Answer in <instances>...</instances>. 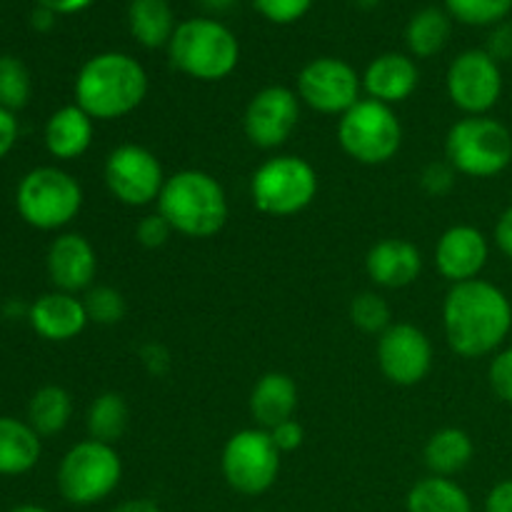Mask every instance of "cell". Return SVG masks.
<instances>
[{"mask_svg": "<svg viewBox=\"0 0 512 512\" xmlns=\"http://www.w3.org/2000/svg\"><path fill=\"white\" fill-rule=\"evenodd\" d=\"M158 213L175 233L185 238H213L225 228L230 215L225 188L210 173L185 168L165 180L158 198Z\"/></svg>", "mask_w": 512, "mask_h": 512, "instance_id": "cell-3", "label": "cell"}, {"mask_svg": "<svg viewBox=\"0 0 512 512\" xmlns=\"http://www.w3.org/2000/svg\"><path fill=\"white\" fill-rule=\"evenodd\" d=\"M280 450L263 428L238 430L225 443L220 455L223 478L235 493L258 498L268 493L280 475Z\"/></svg>", "mask_w": 512, "mask_h": 512, "instance_id": "cell-10", "label": "cell"}, {"mask_svg": "<svg viewBox=\"0 0 512 512\" xmlns=\"http://www.w3.org/2000/svg\"><path fill=\"white\" fill-rule=\"evenodd\" d=\"M408 512H473V500L463 485L453 478H430L418 480L405 498Z\"/></svg>", "mask_w": 512, "mask_h": 512, "instance_id": "cell-25", "label": "cell"}, {"mask_svg": "<svg viewBox=\"0 0 512 512\" xmlns=\"http://www.w3.org/2000/svg\"><path fill=\"white\" fill-rule=\"evenodd\" d=\"M83 305L90 323L98 325H118L128 313L123 293L113 285H93L90 290H85Z\"/></svg>", "mask_w": 512, "mask_h": 512, "instance_id": "cell-31", "label": "cell"}, {"mask_svg": "<svg viewBox=\"0 0 512 512\" xmlns=\"http://www.w3.org/2000/svg\"><path fill=\"white\" fill-rule=\"evenodd\" d=\"M110 512H160V505L153 498H128Z\"/></svg>", "mask_w": 512, "mask_h": 512, "instance_id": "cell-45", "label": "cell"}, {"mask_svg": "<svg viewBox=\"0 0 512 512\" xmlns=\"http://www.w3.org/2000/svg\"><path fill=\"white\" fill-rule=\"evenodd\" d=\"M445 5L465 25H500L512 10V0H445Z\"/></svg>", "mask_w": 512, "mask_h": 512, "instance_id": "cell-33", "label": "cell"}, {"mask_svg": "<svg viewBox=\"0 0 512 512\" xmlns=\"http://www.w3.org/2000/svg\"><path fill=\"white\" fill-rule=\"evenodd\" d=\"M173 68L203 83L223 80L238 68V38L223 23L210 18H190L175 28L168 43Z\"/></svg>", "mask_w": 512, "mask_h": 512, "instance_id": "cell-4", "label": "cell"}, {"mask_svg": "<svg viewBox=\"0 0 512 512\" xmlns=\"http://www.w3.org/2000/svg\"><path fill=\"white\" fill-rule=\"evenodd\" d=\"M128 25L143 48H163L178 28L168 0H133L128 8Z\"/></svg>", "mask_w": 512, "mask_h": 512, "instance_id": "cell-26", "label": "cell"}, {"mask_svg": "<svg viewBox=\"0 0 512 512\" xmlns=\"http://www.w3.org/2000/svg\"><path fill=\"white\" fill-rule=\"evenodd\" d=\"M15 208L30 228L63 230L83 208V188L68 170L40 165L20 178Z\"/></svg>", "mask_w": 512, "mask_h": 512, "instance_id": "cell-6", "label": "cell"}, {"mask_svg": "<svg viewBox=\"0 0 512 512\" xmlns=\"http://www.w3.org/2000/svg\"><path fill=\"white\" fill-rule=\"evenodd\" d=\"M418 83V65H415L413 58H408L403 53L378 55L363 75V88L368 93V98L385 105L408 100L415 93V88H418Z\"/></svg>", "mask_w": 512, "mask_h": 512, "instance_id": "cell-20", "label": "cell"}, {"mask_svg": "<svg viewBox=\"0 0 512 512\" xmlns=\"http://www.w3.org/2000/svg\"><path fill=\"white\" fill-rule=\"evenodd\" d=\"M45 268H48L50 283L55 285V290L78 295L93 288V280L98 275V255L85 235L60 233L50 243Z\"/></svg>", "mask_w": 512, "mask_h": 512, "instance_id": "cell-17", "label": "cell"}, {"mask_svg": "<svg viewBox=\"0 0 512 512\" xmlns=\"http://www.w3.org/2000/svg\"><path fill=\"white\" fill-rule=\"evenodd\" d=\"M475 443L463 428H440L428 438L423 450L425 465L433 475L453 478L473 463Z\"/></svg>", "mask_w": 512, "mask_h": 512, "instance_id": "cell-24", "label": "cell"}, {"mask_svg": "<svg viewBox=\"0 0 512 512\" xmlns=\"http://www.w3.org/2000/svg\"><path fill=\"white\" fill-rule=\"evenodd\" d=\"M10 512H50L45 510L43 505H33V503H25V505H18V508H13Z\"/></svg>", "mask_w": 512, "mask_h": 512, "instance_id": "cell-48", "label": "cell"}, {"mask_svg": "<svg viewBox=\"0 0 512 512\" xmlns=\"http://www.w3.org/2000/svg\"><path fill=\"white\" fill-rule=\"evenodd\" d=\"M200 3H203L208 10H228L233 8L235 0H200Z\"/></svg>", "mask_w": 512, "mask_h": 512, "instance_id": "cell-47", "label": "cell"}, {"mask_svg": "<svg viewBox=\"0 0 512 512\" xmlns=\"http://www.w3.org/2000/svg\"><path fill=\"white\" fill-rule=\"evenodd\" d=\"M355 3L360 5V8H365V10H370V8H375V5L380 3V0H355Z\"/></svg>", "mask_w": 512, "mask_h": 512, "instance_id": "cell-49", "label": "cell"}, {"mask_svg": "<svg viewBox=\"0 0 512 512\" xmlns=\"http://www.w3.org/2000/svg\"><path fill=\"white\" fill-rule=\"evenodd\" d=\"M30 23H33L35 30H40V33H45V30L53 28L55 13H50L48 8H40V5H38V8L33 10V15H30Z\"/></svg>", "mask_w": 512, "mask_h": 512, "instance_id": "cell-46", "label": "cell"}, {"mask_svg": "<svg viewBox=\"0 0 512 512\" xmlns=\"http://www.w3.org/2000/svg\"><path fill=\"white\" fill-rule=\"evenodd\" d=\"M490 258V243L475 225H453L435 245V268L448 283L478 280Z\"/></svg>", "mask_w": 512, "mask_h": 512, "instance_id": "cell-16", "label": "cell"}, {"mask_svg": "<svg viewBox=\"0 0 512 512\" xmlns=\"http://www.w3.org/2000/svg\"><path fill=\"white\" fill-rule=\"evenodd\" d=\"M363 78L340 58H315L300 70L298 98L323 115H343L360 100Z\"/></svg>", "mask_w": 512, "mask_h": 512, "instance_id": "cell-13", "label": "cell"}, {"mask_svg": "<svg viewBox=\"0 0 512 512\" xmlns=\"http://www.w3.org/2000/svg\"><path fill=\"white\" fill-rule=\"evenodd\" d=\"M28 323L35 335L48 343H70L83 333L90 320L85 313L83 298L53 290V293H45L33 300V305L28 308Z\"/></svg>", "mask_w": 512, "mask_h": 512, "instance_id": "cell-18", "label": "cell"}, {"mask_svg": "<svg viewBox=\"0 0 512 512\" xmlns=\"http://www.w3.org/2000/svg\"><path fill=\"white\" fill-rule=\"evenodd\" d=\"M485 512H512V478L500 480L485 498Z\"/></svg>", "mask_w": 512, "mask_h": 512, "instance_id": "cell-41", "label": "cell"}, {"mask_svg": "<svg viewBox=\"0 0 512 512\" xmlns=\"http://www.w3.org/2000/svg\"><path fill=\"white\" fill-rule=\"evenodd\" d=\"M93 0H38L40 8H48L55 15H70L85 10Z\"/></svg>", "mask_w": 512, "mask_h": 512, "instance_id": "cell-44", "label": "cell"}, {"mask_svg": "<svg viewBox=\"0 0 512 512\" xmlns=\"http://www.w3.org/2000/svg\"><path fill=\"white\" fill-rule=\"evenodd\" d=\"M103 178L110 195L128 208L158 203L160 190L168 180L158 155L138 143H125L110 150L105 158Z\"/></svg>", "mask_w": 512, "mask_h": 512, "instance_id": "cell-11", "label": "cell"}, {"mask_svg": "<svg viewBox=\"0 0 512 512\" xmlns=\"http://www.w3.org/2000/svg\"><path fill=\"white\" fill-rule=\"evenodd\" d=\"M18 135H20L18 118H15V113H10V110H5L3 105H0V160L15 148Z\"/></svg>", "mask_w": 512, "mask_h": 512, "instance_id": "cell-40", "label": "cell"}, {"mask_svg": "<svg viewBox=\"0 0 512 512\" xmlns=\"http://www.w3.org/2000/svg\"><path fill=\"white\" fill-rule=\"evenodd\" d=\"M488 53L493 55L495 60H508L512 58V23H500L495 28V33L490 35Z\"/></svg>", "mask_w": 512, "mask_h": 512, "instance_id": "cell-42", "label": "cell"}, {"mask_svg": "<svg viewBox=\"0 0 512 512\" xmlns=\"http://www.w3.org/2000/svg\"><path fill=\"white\" fill-rule=\"evenodd\" d=\"M298 383L288 373H265L250 393V415L263 430H273L298 410Z\"/></svg>", "mask_w": 512, "mask_h": 512, "instance_id": "cell-22", "label": "cell"}, {"mask_svg": "<svg viewBox=\"0 0 512 512\" xmlns=\"http://www.w3.org/2000/svg\"><path fill=\"white\" fill-rule=\"evenodd\" d=\"M58 490L65 503L90 508L103 503L123 480V460L118 450L100 440H80L58 465Z\"/></svg>", "mask_w": 512, "mask_h": 512, "instance_id": "cell-7", "label": "cell"}, {"mask_svg": "<svg viewBox=\"0 0 512 512\" xmlns=\"http://www.w3.org/2000/svg\"><path fill=\"white\" fill-rule=\"evenodd\" d=\"M450 38V18L438 8H423L410 18L405 40L410 53L418 58H433L445 48Z\"/></svg>", "mask_w": 512, "mask_h": 512, "instance_id": "cell-29", "label": "cell"}, {"mask_svg": "<svg viewBox=\"0 0 512 512\" xmlns=\"http://www.w3.org/2000/svg\"><path fill=\"white\" fill-rule=\"evenodd\" d=\"M445 158L468 178H495L512 163V133L490 115H465L445 138Z\"/></svg>", "mask_w": 512, "mask_h": 512, "instance_id": "cell-5", "label": "cell"}, {"mask_svg": "<svg viewBox=\"0 0 512 512\" xmlns=\"http://www.w3.org/2000/svg\"><path fill=\"white\" fill-rule=\"evenodd\" d=\"M310 5H313V0H255V8L260 10V15L278 25L300 20L308 13Z\"/></svg>", "mask_w": 512, "mask_h": 512, "instance_id": "cell-36", "label": "cell"}, {"mask_svg": "<svg viewBox=\"0 0 512 512\" xmlns=\"http://www.w3.org/2000/svg\"><path fill=\"white\" fill-rule=\"evenodd\" d=\"M75 105L93 120H120L148 95V73L128 53L93 55L75 78Z\"/></svg>", "mask_w": 512, "mask_h": 512, "instance_id": "cell-2", "label": "cell"}, {"mask_svg": "<svg viewBox=\"0 0 512 512\" xmlns=\"http://www.w3.org/2000/svg\"><path fill=\"white\" fill-rule=\"evenodd\" d=\"M130 423V408L125 398L115 390L100 393L98 398L90 403L88 415H85V425H88V435L100 443L115 445L125 435Z\"/></svg>", "mask_w": 512, "mask_h": 512, "instance_id": "cell-28", "label": "cell"}, {"mask_svg": "<svg viewBox=\"0 0 512 512\" xmlns=\"http://www.w3.org/2000/svg\"><path fill=\"white\" fill-rule=\"evenodd\" d=\"M33 80L28 65L15 55H0V105L10 113H18L30 103Z\"/></svg>", "mask_w": 512, "mask_h": 512, "instance_id": "cell-30", "label": "cell"}, {"mask_svg": "<svg viewBox=\"0 0 512 512\" xmlns=\"http://www.w3.org/2000/svg\"><path fill=\"white\" fill-rule=\"evenodd\" d=\"M378 368L400 388L423 383L433 370V343L418 325L393 323L378 335Z\"/></svg>", "mask_w": 512, "mask_h": 512, "instance_id": "cell-14", "label": "cell"}, {"mask_svg": "<svg viewBox=\"0 0 512 512\" xmlns=\"http://www.w3.org/2000/svg\"><path fill=\"white\" fill-rule=\"evenodd\" d=\"M488 383L500 403L512 405V345L493 355L488 368Z\"/></svg>", "mask_w": 512, "mask_h": 512, "instance_id": "cell-35", "label": "cell"}, {"mask_svg": "<svg viewBox=\"0 0 512 512\" xmlns=\"http://www.w3.org/2000/svg\"><path fill=\"white\" fill-rule=\"evenodd\" d=\"M300 123V98L285 85H268L250 98L243 115L245 138L263 150H275L290 140Z\"/></svg>", "mask_w": 512, "mask_h": 512, "instance_id": "cell-15", "label": "cell"}, {"mask_svg": "<svg viewBox=\"0 0 512 512\" xmlns=\"http://www.w3.org/2000/svg\"><path fill=\"white\" fill-rule=\"evenodd\" d=\"M365 270L378 288H408L423 273V253L403 238H383L365 255Z\"/></svg>", "mask_w": 512, "mask_h": 512, "instance_id": "cell-19", "label": "cell"}, {"mask_svg": "<svg viewBox=\"0 0 512 512\" xmlns=\"http://www.w3.org/2000/svg\"><path fill=\"white\" fill-rule=\"evenodd\" d=\"M95 120L80 105H63L45 123V148L55 160H78L93 145Z\"/></svg>", "mask_w": 512, "mask_h": 512, "instance_id": "cell-21", "label": "cell"}, {"mask_svg": "<svg viewBox=\"0 0 512 512\" xmlns=\"http://www.w3.org/2000/svg\"><path fill=\"white\" fill-rule=\"evenodd\" d=\"M270 438H273L275 448L280 450V453H293V450H298L300 445H303L305 440V430L303 425L298 423L295 418L285 420V423L275 425L273 430H268Z\"/></svg>", "mask_w": 512, "mask_h": 512, "instance_id": "cell-39", "label": "cell"}, {"mask_svg": "<svg viewBox=\"0 0 512 512\" xmlns=\"http://www.w3.org/2000/svg\"><path fill=\"white\" fill-rule=\"evenodd\" d=\"M318 170L300 155L268 158L250 178V198L263 215L290 218L303 213L318 198Z\"/></svg>", "mask_w": 512, "mask_h": 512, "instance_id": "cell-8", "label": "cell"}, {"mask_svg": "<svg viewBox=\"0 0 512 512\" xmlns=\"http://www.w3.org/2000/svg\"><path fill=\"white\" fill-rule=\"evenodd\" d=\"M495 243H498L500 253L512 260V205L503 210V215L495 223Z\"/></svg>", "mask_w": 512, "mask_h": 512, "instance_id": "cell-43", "label": "cell"}, {"mask_svg": "<svg viewBox=\"0 0 512 512\" xmlns=\"http://www.w3.org/2000/svg\"><path fill=\"white\" fill-rule=\"evenodd\" d=\"M138 358H140V363H143V368L148 370L150 375H155V378H163V375H168L170 368H173L170 350L165 348L163 343H155V340L140 345Z\"/></svg>", "mask_w": 512, "mask_h": 512, "instance_id": "cell-38", "label": "cell"}, {"mask_svg": "<svg viewBox=\"0 0 512 512\" xmlns=\"http://www.w3.org/2000/svg\"><path fill=\"white\" fill-rule=\"evenodd\" d=\"M443 328L450 350L460 358L495 355L512 330L510 298L483 278L453 285L443 305Z\"/></svg>", "mask_w": 512, "mask_h": 512, "instance_id": "cell-1", "label": "cell"}, {"mask_svg": "<svg viewBox=\"0 0 512 512\" xmlns=\"http://www.w3.org/2000/svg\"><path fill=\"white\" fill-rule=\"evenodd\" d=\"M28 420L0 415V475L18 478L38 465L43 443Z\"/></svg>", "mask_w": 512, "mask_h": 512, "instance_id": "cell-23", "label": "cell"}, {"mask_svg": "<svg viewBox=\"0 0 512 512\" xmlns=\"http://www.w3.org/2000/svg\"><path fill=\"white\" fill-rule=\"evenodd\" d=\"M393 313H390L388 300L380 298L378 293H360L350 303V320L358 330L368 335H383L393 325Z\"/></svg>", "mask_w": 512, "mask_h": 512, "instance_id": "cell-32", "label": "cell"}, {"mask_svg": "<svg viewBox=\"0 0 512 512\" xmlns=\"http://www.w3.org/2000/svg\"><path fill=\"white\" fill-rule=\"evenodd\" d=\"M448 98L465 115H488L503 95V70L488 50H465L448 68Z\"/></svg>", "mask_w": 512, "mask_h": 512, "instance_id": "cell-12", "label": "cell"}, {"mask_svg": "<svg viewBox=\"0 0 512 512\" xmlns=\"http://www.w3.org/2000/svg\"><path fill=\"white\" fill-rule=\"evenodd\" d=\"M73 418V398L60 385H43L28 403V423L40 438H50L68 428Z\"/></svg>", "mask_w": 512, "mask_h": 512, "instance_id": "cell-27", "label": "cell"}, {"mask_svg": "<svg viewBox=\"0 0 512 512\" xmlns=\"http://www.w3.org/2000/svg\"><path fill=\"white\" fill-rule=\"evenodd\" d=\"M338 143L345 153L363 165H385L403 145V123L393 105L360 98L338 120Z\"/></svg>", "mask_w": 512, "mask_h": 512, "instance_id": "cell-9", "label": "cell"}, {"mask_svg": "<svg viewBox=\"0 0 512 512\" xmlns=\"http://www.w3.org/2000/svg\"><path fill=\"white\" fill-rule=\"evenodd\" d=\"M173 233L175 230L170 228V223L160 213L145 215V218L135 225V240H138V243L148 250L163 248Z\"/></svg>", "mask_w": 512, "mask_h": 512, "instance_id": "cell-37", "label": "cell"}, {"mask_svg": "<svg viewBox=\"0 0 512 512\" xmlns=\"http://www.w3.org/2000/svg\"><path fill=\"white\" fill-rule=\"evenodd\" d=\"M455 180H458V170L448 160H435V163L425 165L420 173V188L433 198H445L453 193Z\"/></svg>", "mask_w": 512, "mask_h": 512, "instance_id": "cell-34", "label": "cell"}]
</instances>
